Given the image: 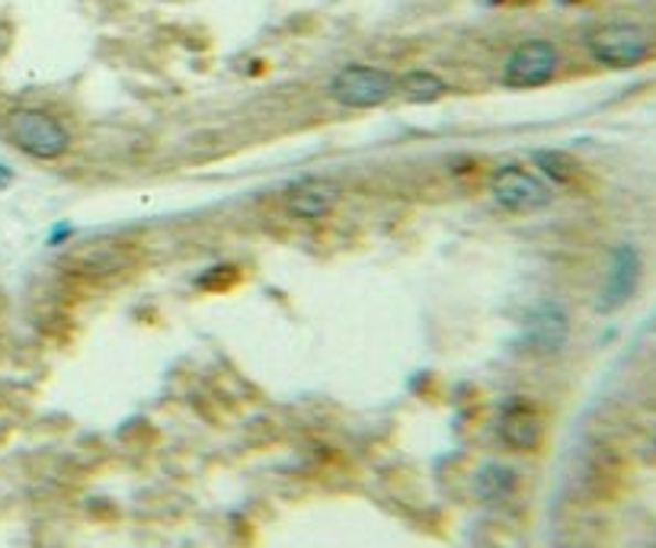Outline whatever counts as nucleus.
Returning a JSON list of instances; mask_svg holds the SVG:
<instances>
[{
	"instance_id": "6e6552de",
	"label": "nucleus",
	"mask_w": 656,
	"mask_h": 548,
	"mask_svg": "<svg viewBox=\"0 0 656 548\" xmlns=\"http://www.w3.org/2000/svg\"><path fill=\"white\" fill-rule=\"evenodd\" d=\"M567 314L558 305H541L528 318V346L538 353H555L567 341Z\"/></svg>"
},
{
	"instance_id": "7ed1b4c3",
	"label": "nucleus",
	"mask_w": 656,
	"mask_h": 548,
	"mask_svg": "<svg viewBox=\"0 0 656 548\" xmlns=\"http://www.w3.org/2000/svg\"><path fill=\"white\" fill-rule=\"evenodd\" d=\"M491 196L496 206L513 215H531L555 203V186L538 171L523 164H503L491 176Z\"/></svg>"
},
{
	"instance_id": "f03ea898",
	"label": "nucleus",
	"mask_w": 656,
	"mask_h": 548,
	"mask_svg": "<svg viewBox=\"0 0 656 548\" xmlns=\"http://www.w3.org/2000/svg\"><path fill=\"white\" fill-rule=\"evenodd\" d=\"M590 55L605 68L627 71L644 65L656 52V39L641 23H602L587 35Z\"/></svg>"
},
{
	"instance_id": "0eeeda50",
	"label": "nucleus",
	"mask_w": 656,
	"mask_h": 548,
	"mask_svg": "<svg viewBox=\"0 0 656 548\" xmlns=\"http://www.w3.org/2000/svg\"><path fill=\"white\" fill-rule=\"evenodd\" d=\"M340 203V186L333 180H321V176H311V180H301L295 183L289 193H286V212L292 218H304V222H314V218H324Z\"/></svg>"
},
{
	"instance_id": "f257e3e1",
	"label": "nucleus",
	"mask_w": 656,
	"mask_h": 548,
	"mask_svg": "<svg viewBox=\"0 0 656 548\" xmlns=\"http://www.w3.org/2000/svg\"><path fill=\"white\" fill-rule=\"evenodd\" d=\"M3 132L13 148H20L35 161H58L71 151V132L65 122L45 109H13L3 119Z\"/></svg>"
},
{
	"instance_id": "ddd939ff",
	"label": "nucleus",
	"mask_w": 656,
	"mask_h": 548,
	"mask_svg": "<svg viewBox=\"0 0 656 548\" xmlns=\"http://www.w3.org/2000/svg\"><path fill=\"white\" fill-rule=\"evenodd\" d=\"M10 180H13L10 168H7V164H0V190H7V186H10Z\"/></svg>"
},
{
	"instance_id": "20e7f679",
	"label": "nucleus",
	"mask_w": 656,
	"mask_h": 548,
	"mask_svg": "<svg viewBox=\"0 0 656 548\" xmlns=\"http://www.w3.org/2000/svg\"><path fill=\"white\" fill-rule=\"evenodd\" d=\"M397 94V80L388 71L372 65H346L333 74L330 97L346 109H375Z\"/></svg>"
},
{
	"instance_id": "423d86ee",
	"label": "nucleus",
	"mask_w": 656,
	"mask_h": 548,
	"mask_svg": "<svg viewBox=\"0 0 656 548\" xmlns=\"http://www.w3.org/2000/svg\"><path fill=\"white\" fill-rule=\"evenodd\" d=\"M637 282H641V254L631 244H622L612 254L609 273H605V282H602L599 311H619L622 305H627L631 296L637 292Z\"/></svg>"
},
{
	"instance_id": "1a4fd4ad",
	"label": "nucleus",
	"mask_w": 656,
	"mask_h": 548,
	"mask_svg": "<svg viewBox=\"0 0 656 548\" xmlns=\"http://www.w3.org/2000/svg\"><path fill=\"white\" fill-rule=\"evenodd\" d=\"M499 437L513 449H535L541 443V420H538L535 408H528L523 401L509 405L499 420Z\"/></svg>"
},
{
	"instance_id": "9b49d317",
	"label": "nucleus",
	"mask_w": 656,
	"mask_h": 548,
	"mask_svg": "<svg viewBox=\"0 0 656 548\" xmlns=\"http://www.w3.org/2000/svg\"><path fill=\"white\" fill-rule=\"evenodd\" d=\"M535 168L538 173L555 186V190H573L577 186V180L583 176V168L573 161V158H567V154H560V151H535Z\"/></svg>"
},
{
	"instance_id": "39448f33",
	"label": "nucleus",
	"mask_w": 656,
	"mask_h": 548,
	"mask_svg": "<svg viewBox=\"0 0 656 548\" xmlns=\"http://www.w3.org/2000/svg\"><path fill=\"white\" fill-rule=\"evenodd\" d=\"M560 68V52L555 42L548 39H528L523 45L513 49V55L506 58L503 71V84L513 90H535L555 80Z\"/></svg>"
},
{
	"instance_id": "9d476101",
	"label": "nucleus",
	"mask_w": 656,
	"mask_h": 548,
	"mask_svg": "<svg viewBox=\"0 0 656 548\" xmlns=\"http://www.w3.org/2000/svg\"><path fill=\"white\" fill-rule=\"evenodd\" d=\"M397 90H400L404 100H410V104H435V100L445 97L449 84H445L439 74H432V71L417 68L407 71V74L397 80Z\"/></svg>"
},
{
	"instance_id": "f8f14e48",
	"label": "nucleus",
	"mask_w": 656,
	"mask_h": 548,
	"mask_svg": "<svg viewBox=\"0 0 656 548\" xmlns=\"http://www.w3.org/2000/svg\"><path fill=\"white\" fill-rule=\"evenodd\" d=\"M516 487H519L516 472H513V469H503V465L484 469L481 479H477V491H481L484 501H506V497L516 494Z\"/></svg>"
}]
</instances>
